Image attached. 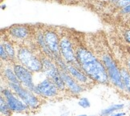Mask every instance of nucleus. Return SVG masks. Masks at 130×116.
I'll return each mask as SVG.
<instances>
[{"label":"nucleus","instance_id":"1","mask_svg":"<svg viewBox=\"0 0 130 116\" xmlns=\"http://www.w3.org/2000/svg\"><path fill=\"white\" fill-rule=\"evenodd\" d=\"M77 62L83 70L92 79L98 83H107L108 74L103 63L85 48L79 47L76 51Z\"/></svg>","mask_w":130,"mask_h":116},{"label":"nucleus","instance_id":"2","mask_svg":"<svg viewBox=\"0 0 130 116\" xmlns=\"http://www.w3.org/2000/svg\"><path fill=\"white\" fill-rule=\"evenodd\" d=\"M102 62L106 68L108 77L111 79L112 83L119 89L122 90H125L122 80L121 70L118 69L117 64L115 63L112 58L108 54H104L102 56Z\"/></svg>","mask_w":130,"mask_h":116},{"label":"nucleus","instance_id":"3","mask_svg":"<svg viewBox=\"0 0 130 116\" xmlns=\"http://www.w3.org/2000/svg\"><path fill=\"white\" fill-rule=\"evenodd\" d=\"M18 59L23 66L32 72L43 70V63L27 48H21L18 52Z\"/></svg>","mask_w":130,"mask_h":116},{"label":"nucleus","instance_id":"4","mask_svg":"<svg viewBox=\"0 0 130 116\" xmlns=\"http://www.w3.org/2000/svg\"><path fill=\"white\" fill-rule=\"evenodd\" d=\"M43 72L46 74L47 76L52 80L57 86V87L59 90H63L64 88V82L61 78L60 70H59L56 66L52 63L50 59H44L43 61Z\"/></svg>","mask_w":130,"mask_h":116},{"label":"nucleus","instance_id":"5","mask_svg":"<svg viewBox=\"0 0 130 116\" xmlns=\"http://www.w3.org/2000/svg\"><path fill=\"white\" fill-rule=\"evenodd\" d=\"M9 85L10 87L17 94L19 97H20V99L24 102V103H26L28 107L32 108H36L38 107L39 101L37 98L32 94L31 90L23 88L20 84L9 83Z\"/></svg>","mask_w":130,"mask_h":116},{"label":"nucleus","instance_id":"6","mask_svg":"<svg viewBox=\"0 0 130 116\" xmlns=\"http://www.w3.org/2000/svg\"><path fill=\"white\" fill-rule=\"evenodd\" d=\"M14 71L15 73L17 78L19 82L24 85L25 87H27L31 91L36 92V86H35L33 83L32 74L31 70H28L23 65H14Z\"/></svg>","mask_w":130,"mask_h":116},{"label":"nucleus","instance_id":"7","mask_svg":"<svg viewBox=\"0 0 130 116\" xmlns=\"http://www.w3.org/2000/svg\"><path fill=\"white\" fill-rule=\"evenodd\" d=\"M59 52H60L61 56H63V59L67 62V63H78L72 43L70 42V40L66 37L62 38L60 42H59Z\"/></svg>","mask_w":130,"mask_h":116},{"label":"nucleus","instance_id":"8","mask_svg":"<svg viewBox=\"0 0 130 116\" xmlns=\"http://www.w3.org/2000/svg\"><path fill=\"white\" fill-rule=\"evenodd\" d=\"M58 89L52 80L46 79L36 86V93L45 97H53L57 94Z\"/></svg>","mask_w":130,"mask_h":116},{"label":"nucleus","instance_id":"9","mask_svg":"<svg viewBox=\"0 0 130 116\" xmlns=\"http://www.w3.org/2000/svg\"><path fill=\"white\" fill-rule=\"evenodd\" d=\"M4 94L5 100L8 104L10 109L13 111H24L27 110L28 106L26 103H23L20 100H19L10 90H4L2 91Z\"/></svg>","mask_w":130,"mask_h":116},{"label":"nucleus","instance_id":"10","mask_svg":"<svg viewBox=\"0 0 130 116\" xmlns=\"http://www.w3.org/2000/svg\"><path fill=\"white\" fill-rule=\"evenodd\" d=\"M44 40L46 46L56 57H59V42L56 34L52 31H47L44 34Z\"/></svg>","mask_w":130,"mask_h":116},{"label":"nucleus","instance_id":"11","mask_svg":"<svg viewBox=\"0 0 130 116\" xmlns=\"http://www.w3.org/2000/svg\"><path fill=\"white\" fill-rule=\"evenodd\" d=\"M60 75L61 78L63 80L64 84L68 87V89L71 90L72 92L75 94H79L80 91H82V88L79 85H78L76 82L75 79L72 78L70 75L67 73V71L64 70H60Z\"/></svg>","mask_w":130,"mask_h":116},{"label":"nucleus","instance_id":"12","mask_svg":"<svg viewBox=\"0 0 130 116\" xmlns=\"http://www.w3.org/2000/svg\"><path fill=\"white\" fill-rule=\"evenodd\" d=\"M73 64L71 63H68L67 64V67H68V72L72 74V76L75 79L78 80L79 82H81V83H85L87 81V76L84 74L83 72H81L79 70L76 66H72Z\"/></svg>","mask_w":130,"mask_h":116},{"label":"nucleus","instance_id":"13","mask_svg":"<svg viewBox=\"0 0 130 116\" xmlns=\"http://www.w3.org/2000/svg\"><path fill=\"white\" fill-rule=\"evenodd\" d=\"M11 34L16 38H24L27 36L28 31L25 27L16 26L11 29Z\"/></svg>","mask_w":130,"mask_h":116},{"label":"nucleus","instance_id":"14","mask_svg":"<svg viewBox=\"0 0 130 116\" xmlns=\"http://www.w3.org/2000/svg\"><path fill=\"white\" fill-rule=\"evenodd\" d=\"M122 80L124 85V88L130 94V72L126 69H121V70Z\"/></svg>","mask_w":130,"mask_h":116},{"label":"nucleus","instance_id":"15","mask_svg":"<svg viewBox=\"0 0 130 116\" xmlns=\"http://www.w3.org/2000/svg\"><path fill=\"white\" fill-rule=\"evenodd\" d=\"M5 76L9 80V83H13L16 84H21V83L19 82V79L17 78L15 73L11 69H6L5 70Z\"/></svg>","mask_w":130,"mask_h":116},{"label":"nucleus","instance_id":"16","mask_svg":"<svg viewBox=\"0 0 130 116\" xmlns=\"http://www.w3.org/2000/svg\"><path fill=\"white\" fill-rule=\"evenodd\" d=\"M123 107H124V105L123 104H114V105L111 106L110 107H108V109L104 110L103 111L101 112V115L105 116V115L110 114H112V112L116 111V110L122 109Z\"/></svg>","mask_w":130,"mask_h":116},{"label":"nucleus","instance_id":"17","mask_svg":"<svg viewBox=\"0 0 130 116\" xmlns=\"http://www.w3.org/2000/svg\"><path fill=\"white\" fill-rule=\"evenodd\" d=\"M0 108H1V113L3 114L4 115H7L10 116L11 114V109H10L8 104L7 103L6 100L3 99V97H1V99H0Z\"/></svg>","mask_w":130,"mask_h":116},{"label":"nucleus","instance_id":"18","mask_svg":"<svg viewBox=\"0 0 130 116\" xmlns=\"http://www.w3.org/2000/svg\"><path fill=\"white\" fill-rule=\"evenodd\" d=\"M3 45L5 50H6L7 54H8L9 59H14V54H15V53H14V48L12 47V45L9 42H4V43Z\"/></svg>","mask_w":130,"mask_h":116},{"label":"nucleus","instance_id":"19","mask_svg":"<svg viewBox=\"0 0 130 116\" xmlns=\"http://www.w3.org/2000/svg\"><path fill=\"white\" fill-rule=\"evenodd\" d=\"M0 51H1L0 52V54H1V59L3 60H4V61H7V60L9 59V57H8V54H7L3 44H1V47H0Z\"/></svg>","mask_w":130,"mask_h":116},{"label":"nucleus","instance_id":"20","mask_svg":"<svg viewBox=\"0 0 130 116\" xmlns=\"http://www.w3.org/2000/svg\"><path fill=\"white\" fill-rule=\"evenodd\" d=\"M130 5V0H119L117 2V6L119 7L124 8Z\"/></svg>","mask_w":130,"mask_h":116},{"label":"nucleus","instance_id":"21","mask_svg":"<svg viewBox=\"0 0 130 116\" xmlns=\"http://www.w3.org/2000/svg\"><path fill=\"white\" fill-rule=\"evenodd\" d=\"M79 105L81 106V107H84V108H86V107H89L90 103H89V101L86 98H83L79 102Z\"/></svg>","mask_w":130,"mask_h":116},{"label":"nucleus","instance_id":"22","mask_svg":"<svg viewBox=\"0 0 130 116\" xmlns=\"http://www.w3.org/2000/svg\"><path fill=\"white\" fill-rule=\"evenodd\" d=\"M124 39L130 43V30H128L124 32Z\"/></svg>","mask_w":130,"mask_h":116},{"label":"nucleus","instance_id":"23","mask_svg":"<svg viewBox=\"0 0 130 116\" xmlns=\"http://www.w3.org/2000/svg\"><path fill=\"white\" fill-rule=\"evenodd\" d=\"M121 11H122L124 14H128V13H130V5H129V6H127V7H125L122 8Z\"/></svg>","mask_w":130,"mask_h":116},{"label":"nucleus","instance_id":"24","mask_svg":"<svg viewBox=\"0 0 130 116\" xmlns=\"http://www.w3.org/2000/svg\"><path fill=\"white\" fill-rule=\"evenodd\" d=\"M126 66L128 68V70L130 72V59H128L127 61H126Z\"/></svg>","mask_w":130,"mask_h":116},{"label":"nucleus","instance_id":"25","mask_svg":"<svg viewBox=\"0 0 130 116\" xmlns=\"http://www.w3.org/2000/svg\"><path fill=\"white\" fill-rule=\"evenodd\" d=\"M123 115H125V113H119V114H112V116H123Z\"/></svg>","mask_w":130,"mask_h":116},{"label":"nucleus","instance_id":"26","mask_svg":"<svg viewBox=\"0 0 130 116\" xmlns=\"http://www.w3.org/2000/svg\"><path fill=\"white\" fill-rule=\"evenodd\" d=\"M109 1H111V2H112V3H117L119 0H109Z\"/></svg>","mask_w":130,"mask_h":116},{"label":"nucleus","instance_id":"27","mask_svg":"<svg viewBox=\"0 0 130 116\" xmlns=\"http://www.w3.org/2000/svg\"><path fill=\"white\" fill-rule=\"evenodd\" d=\"M78 116H87V115H84H84H78Z\"/></svg>","mask_w":130,"mask_h":116},{"label":"nucleus","instance_id":"28","mask_svg":"<svg viewBox=\"0 0 130 116\" xmlns=\"http://www.w3.org/2000/svg\"><path fill=\"white\" fill-rule=\"evenodd\" d=\"M101 1H107V0H101Z\"/></svg>","mask_w":130,"mask_h":116}]
</instances>
